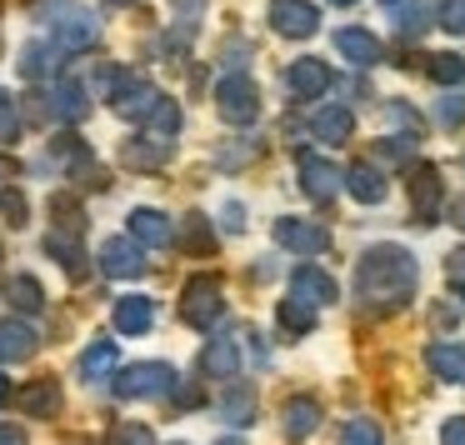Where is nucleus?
<instances>
[{
    "mask_svg": "<svg viewBox=\"0 0 465 445\" xmlns=\"http://www.w3.org/2000/svg\"><path fill=\"white\" fill-rule=\"evenodd\" d=\"M35 355V331L25 321H5L0 325V361H25Z\"/></svg>",
    "mask_w": 465,
    "mask_h": 445,
    "instance_id": "nucleus-24",
    "label": "nucleus"
},
{
    "mask_svg": "<svg viewBox=\"0 0 465 445\" xmlns=\"http://www.w3.org/2000/svg\"><path fill=\"white\" fill-rule=\"evenodd\" d=\"M21 141V115H15V101L0 95V145H15Z\"/></svg>",
    "mask_w": 465,
    "mask_h": 445,
    "instance_id": "nucleus-37",
    "label": "nucleus"
},
{
    "mask_svg": "<svg viewBox=\"0 0 465 445\" xmlns=\"http://www.w3.org/2000/svg\"><path fill=\"white\" fill-rule=\"evenodd\" d=\"M341 185H345L341 165H331L325 155H311V151L301 155V191L311 195L315 205H331L335 195H341Z\"/></svg>",
    "mask_w": 465,
    "mask_h": 445,
    "instance_id": "nucleus-6",
    "label": "nucleus"
},
{
    "mask_svg": "<svg viewBox=\"0 0 465 445\" xmlns=\"http://www.w3.org/2000/svg\"><path fill=\"white\" fill-rule=\"evenodd\" d=\"M345 440H365V445H375V440H381V425H375V420H351V425H345Z\"/></svg>",
    "mask_w": 465,
    "mask_h": 445,
    "instance_id": "nucleus-42",
    "label": "nucleus"
},
{
    "mask_svg": "<svg viewBox=\"0 0 465 445\" xmlns=\"http://www.w3.org/2000/svg\"><path fill=\"white\" fill-rule=\"evenodd\" d=\"M271 25L285 41H305L321 25V11H315L311 0H271Z\"/></svg>",
    "mask_w": 465,
    "mask_h": 445,
    "instance_id": "nucleus-8",
    "label": "nucleus"
},
{
    "mask_svg": "<svg viewBox=\"0 0 465 445\" xmlns=\"http://www.w3.org/2000/svg\"><path fill=\"white\" fill-rule=\"evenodd\" d=\"M345 191H351L361 205H381L385 201V175L375 171L371 161H361V165H351V171H345Z\"/></svg>",
    "mask_w": 465,
    "mask_h": 445,
    "instance_id": "nucleus-20",
    "label": "nucleus"
},
{
    "mask_svg": "<svg viewBox=\"0 0 465 445\" xmlns=\"http://www.w3.org/2000/svg\"><path fill=\"white\" fill-rule=\"evenodd\" d=\"M201 371L211 375V381H235V371H241V345H235V335H211V341H205Z\"/></svg>",
    "mask_w": 465,
    "mask_h": 445,
    "instance_id": "nucleus-13",
    "label": "nucleus"
},
{
    "mask_svg": "<svg viewBox=\"0 0 465 445\" xmlns=\"http://www.w3.org/2000/svg\"><path fill=\"white\" fill-rule=\"evenodd\" d=\"M0 211H5V221H11V225H25V215H31L21 191H0Z\"/></svg>",
    "mask_w": 465,
    "mask_h": 445,
    "instance_id": "nucleus-41",
    "label": "nucleus"
},
{
    "mask_svg": "<svg viewBox=\"0 0 465 445\" xmlns=\"http://www.w3.org/2000/svg\"><path fill=\"white\" fill-rule=\"evenodd\" d=\"M315 425H321V405H315L311 395H295V400L285 405V435H311Z\"/></svg>",
    "mask_w": 465,
    "mask_h": 445,
    "instance_id": "nucleus-26",
    "label": "nucleus"
},
{
    "mask_svg": "<svg viewBox=\"0 0 465 445\" xmlns=\"http://www.w3.org/2000/svg\"><path fill=\"white\" fill-rule=\"evenodd\" d=\"M430 75H435L440 85H460V81H465V61H460L455 51H440V55L430 61Z\"/></svg>",
    "mask_w": 465,
    "mask_h": 445,
    "instance_id": "nucleus-35",
    "label": "nucleus"
},
{
    "mask_svg": "<svg viewBox=\"0 0 465 445\" xmlns=\"http://www.w3.org/2000/svg\"><path fill=\"white\" fill-rule=\"evenodd\" d=\"M185 245H191V255H215V235H211V221H205V215H191V221H185Z\"/></svg>",
    "mask_w": 465,
    "mask_h": 445,
    "instance_id": "nucleus-34",
    "label": "nucleus"
},
{
    "mask_svg": "<svg viewBox=\"0 0 465 445\" xmlns=\"http://www.w3.org/2000/svg\"><path fill=\"white\" fill-rule=\"evenodd\" d=\"M435 121L440 125H465V91H445L440 101H435Z\"/></svg>",
    "mask_w": 465,
    "mask_h": 445,
    "instance_id": "nucleus-36",
    "label": "nucleus"
},
{
    "mask_svg": "<svg viewBox=\"0 0 465 445\" xmlns=\"http://www.w3.org/2000/svg\"><path fill=\"white\" fill-rule=\"evenodd\" d=\"M405 191H411V211L420 215V221H435V215H440L445 185H440V171H435V165H411Z\"/></svg>",
    "mask_w": 465,
    "mask_h": 445,
    "instance_id": "nucleus-9",
    "label": "nucleus"
},
{
    "mask_svg": "<svg viewBox=\"0 0 465 445\" xmlns=\"http://www.w3.org/2000/svg\"><path fill=\"white\" fill-rule=\"evenodd\" d=\"M215 111H221L225 125H251L261 115V91H255L251 75L231 71L221 85H215Z\"/></svg>",
    "mask_w": 465,
    "mask_h": 445,
    "instance_id": "nucleus-3",
    "label": "nucleus"
},
{
    "mask_svg": "<svg viewBox=\"0 0 465 445\" xmlns=\"http://www.w3.org/2000/svg\"><path fill=\"white\" fill-rule=\"evenodd\" d=\"M171 391H175V371L165 361H141L115 375V395L121 400H155V395H171Z\"/></svg>",
    "mask_w": 465,
    "mask_h": 445,
    "instance_id": "nucleus-2",
    "label": "nucleus"
},
{
    "mask_svg": "<svg viewBox=\"0 0 465 445\" xmlns=\"http://www.w3.org/2000/svg\"><path fill=\"white\" fill-rule=\"evenodd\" d=\"M101 271L111 275V281H135V275H145V251L135 235H111V241L101 245Z\"/></svg>",
    "mask_w": 465,
    "mask_h": 445,
    "instance_id": "nucleus-7",
    "label": "nucleus"
},
{
    "mask_svg": "<svg viewBox=\"0 0 465 445\" xmlns=\"http://www.w3.org/2000/svg\"><path fill=\"white\" fill-rule=\"evenodd\" d=\"M291 295H301V301H311V305H335V275L331 271H321V265H301V271L291 275Z\"/></svg>",
    "mask_w": 465,
    "mask_h": 445,
    "instance_id": "nucleus-14",
    "label": "nucleus"
},
{
    "mask_svg": "<svg viewBox=\"0 0 465 445\" xmlns=\"http://www.w3.org/2000/svg\"><path fill=\"white\" fill-rule=\"evenodd\" d=\"M425 361H430V371L440 375V381H460L465 385V345H430Z\"/></svg>",
    "mask_w": 465,
    "mask_h": 445,
    "instance_id": "nucleus-25",
    "label": "nucleus"
},
{
    "mask_svg": "<svg viewBox=\"0 0 465 445\" xmlns=\"http://www.w3.org/2000/svg\"><path fill=\"white\" fill-rule=\"evenodd\" d=\"M275 321H281L285 335H305V331H315V305L301 301V295H285V301L275 305Z\"/></svg>",
    "mask_w": 465,
    "mask_h": 445,
    "instance_id": "nucleus-22",
    "label": "nucleus"
},
{
    "mask_svg": "<svg viewBox=\"0 0 465 445\" xmlns=\"http://www.w3.org/2000/svg\"><path fill=\"white\" fill-rule=\"evenodd\" d=\"M450 225H455V231H465V195L450 205Z\"/></svg>",
    "mask_w": 465,
    "mask_h": 445,
    "instance_id": "nucleus-46",
    "label": "nucleus"
},
{
    "mask_svg": "<svg viewBox=\"0 0 465 445\" xmlns=\"http://www.w3.org/2000/svg\"><path fill=\"white\" fill-rule=\"evenodd\" d=\"M0 440H25V430L21 425H0Z\"/></svg>",
    "mask_w": 465,
    "mask_h": 445,
    "instance_id": "nucleus-47",
    "label": "nucleus"
},
{
    "mask_svg": "<svg viewBox=\"0 0 465 445\" xmlns=\"http://www.w3.org/2000/svg\"><path fill=\"white\" fill-rule=\"evenodd\" d=\"M415 281H420V265L405 245H371V251L355 261V291L371 311H401L411 305Z\"/></svg>",
    "mask_w": 465,
    "mask_h": 445,
    "instance_id": "nucleus-1",
    "label": "nucleus"
},
{
    "mask_svg": "<svg viewBox=\"0 0 465 445\" xmlns=\"http://www.w3.org/2000/svg\"><path fill=\"white\" fill-rule=\"evenodd\" d=\"M331 5H355V0H331Z\"/></svg>",
    "mask_w": 465,
    "mask_h": 445,
    "instance_id": "nucleus-50",
    "label": "nucleus"
},
{
    "mask_svg": "<svg viewBox=\"0 0 465 445\" xmlns=\"http://www.w3.org/2000/svg\"><path fill=\"white\" fill-rule=\"evenodd\" d=\"M111 321H115L121 335H145L155 325V301H145V295H125V301H115Z\"/></svg>",
    "mask_w": 465,
    "mask_h": 445,
    "instance_id": "nucleus-16",
    "label": "nucleus"
},
{
    "mask_svg": "<svg viewBox=\"0 0 465 445\" xmlns=\"http://www.w3.org/2000/svg\"><path fill=\"white\" fill-rule=\"evenodd\" d=\"M155 101H161V91H155V85H141V81H125V91H111V105H115L121 121H145Z\"/></svg>",
    "mask_w": 465,
    "mask_h": 445,
    "instance_id": "nucleus-18",
    "label": "nucleus"
},
{
    "mask_svg": "<svg viewBox=\"0 0 465 445\" xmlns=\"http://www.w3.org/2000/svg\"><path fill=\"white\" fill-rule=\"evenodd\" d=\"M51 5H55V0H35V15H55Z\"/></svg>",
    "mask_w": 465,
    "mask_h": 445,
    "instance_id": "nucleus-48",
    "label": "nucleus"
},
{
    "mask_svg": "<svg viewBox=\"0 0 465 445\" xmlns=\"http://www.w3.org/2000/svg\"><path fill=\"white\" fill-rule=\"evenodd\" d=\"M61 21H55V45H61V55H81L95 45V35H101V21H95L91 11H81V5H65V11H55Z\"/></svg>",
    "mask_w": 465,
    "mask_h": 445,
    "instance_id": "nucleus-5",
    "label": "nucleus"
},
{
    "mask_svg": "<svg viewBox=\"0 0 465 445\" xmlns=\"http://www.w3.org/2000/svg\"><path fill=\"white\" fill-rule=\"evenodd\" d=\"M331 65L325 61H311V55H305V61H295L291 71H285V85H291V95L295 101H315V95H325L331 91Z\"/></svg>",
    "mask_w": 465,
    "mask_h": 445,
    "instance_id": "nucleus-12",
    "label": "nucleus"
},
{
    "mask_svg": "<svg viewBox=\"0 0 465 445\" xmlns=\"http://www.w3.org/2000/svg\"><path fill=\"white\" fill-rule=\"evenodd\" d=\"M430 21H435V11L425 0H401V5H395V25H401L405 35H420Z\"/></svg>",
    "mask_w": 465,
    "mask_h": 445,
    "instance_id": "nucleus-30",
    "label": "nucleus"
},
{
    "mask_svg": "<svg viewBox=\"0 0 465 445\" xmlns=\"http://www.w3.org/2000/svg\"><path fill=\"white\" fill-rule=\"evenodd\" d=\"M245 61H251V45H245V41L225 45V71H245Z\"/></svg>",
    "mask_w": 465,
    "mask_h": 445,
    "instance_id": "nucleus-43",
    "label": "nucleus"
},
{
    "mask_svg": "<svg viewBox=\"0 0 465 445\" xmlns=\"http://www.w3.org/2000/svg\"><path fill=\"white\" fill-rule=\"evenodd\" d=\"M55 111H61V121H85V111H91V101H85L81 85L65 81L61 91H55Z\"/></svg>",
    "mask_w": 465,
    "mask_h": 445,
    "instance_id": "nucleus-31",
    "label": "nucleus"
},
{
    "mask_svg": "<svg viewBox=\"0 0 465 445\" xmlns=\"http://www.w3.org/2000/svg\"><path fill=\"white\" fill-rule=\"evenodd\" d=\"M5 301H11L15 311L35 315V311L45 305V291H41V281H35V275H15V281H11V291H5Z\"/></svg>",
    "mask_w": 465,
    "mask_h": 445,
    "instance_id": "nucleus-27",
    "label": "nucleus"
},
{
    "mask_svg": "<svg viewBox=\"0 0 465 445\" xmlns=\"http://www.w3.org/2000/svg\"><path fill=\"white\" fill-rule=\"evenodd\" d=\"M181 315L195 325V331H211V325H221V315H225L221 281H215V275H201V281L185 285V295H181Z\"/></svg>",
    "mask_w": 465,
    "mask_h": 445,
    "instance_id": "nucleus-4",
    "label": "nucleus"
},
{
    "mask_svg": "<svg viewBox=\"0 0 465 445\" xmlns=\"http://www.w3.org/2000/svg\"><path fill=\"white\" fill-rule=\"evenodd\" d=\"M55 61H61V45H55V41H41V45H31V51L21 55V71L31 75V81H41V75L55 71Z\"/></svg>",
    "mask_w": 465,
    "mask_h": 445,
    "instance_id": "nucleus-29",
    "label": "nucleus"
},
{
    "mask_svg": "<svg viewBox=\"0 0 465 445\" xmlns=\"http://www.w3.org/2000/svg\"><path fill=\"white\" fill-rule=\"evenodd\" d=\"M5 391H11V385H5V375H0V400H5Z\"/></svg>",
    "mask_w": 465,
    "mask_h": 445,
    "instance_id": "nucleus-49",
    "label": "nucleus"
},
{
    "mask_svg": "<svg viewBox=\"0 0 465 445\" xmlns=\"http://www.w3.org/2000/svg\"><path fill=\"white\" fill-rule=\"evenodd\" d=\"M45 251H51V261H61V271L71 275V281H81V275H85L81 241H75L71 231H51V235H45Z\"/></svg>",
    "mask_w": 465,
    "mask_h": 445,
    "instance_id": "nucleus-21",
    "label": "nucleus"
},
{
    "mask_svg": "<svg viewBox=\"0 0 465 445\" xmlns=\"http://www.w3.org/2000/svg\"><path fill=\"white\" fill-rule=\"evenodd\" d=\"M271 235H275L281 251H301V255H315V251L331 245V231H321V225H311V221H291V215H281V221L271 225Z\"/></svg>",
    "mask_w": 465,
    "mask_h": 445,
    "instance_id": "nucleus-10",
    "label": "nucleus"
},
{
    "mask_svg": "<svg viewBox=\"0 0 465 445\" xmlns=\"http://www.w3.org/2000/svg\"><path fill=\"white\" fill-rule=\"evenodd\" d=\"M225 420H235V425L255 420V391L251 385H235V391L225 395Z\"/></svg>",
    "mask_w": 465,
    "mask_h": 445,
    "instance_id": "nucleus-33",
    "label": "nucleus"
},
{
    "mask_svg": "<svg viewBox=\"0 0 465 445\" xmlns=\"http://www.w3.org/2000/svg\"><path fill=\"white\" fill-rule=\"evenodd\" d=\"M351 131H355V115L345 111V105H321L315 121H311V135L321 145H345V141H351Z\"/></svg>",
    "mask_w": 465,
    "mask_h": 445,
    "instance_id": "nucleus-15",
    "label": "nucleus"
},
{
    "mask_svg": "<svg viewBox=\"0 0 465 445\" xmlns=\"http://www.w3.org/2000/svg\"><path fill=\"white\" fill-rule=\"evenodd\" d=\"M221 225H225V231H235V235H241V231H245V211H241V205H225Z\"/></svg>",
    "mask_w": 465,
    "mask_h": 445,
    "instance_id": "nucleus-45",
    "label": "nucleus"
},
{
    "mask_svg": "<svg viewBox=\"0 0 465 445\" xmlns=\"http://www.w3.org/2000/svg\"><path fill=\"white\" fill-rule=\"evenodd\" d=\"M335 51L345 55L351 65H375L381 61V41H375L371 31H361V25H345V31H335Z\"/></svg>",
    "mask_w": 465,
    "mask_h": 445,
    "instance_id": "nucleus-17",
    "label": "nucleus"
},
{
    "mask_svg": "<svg viewBox=\"0 0 465 445\" xmlns=\"http://www.w3.org/2000/svg\"><path fill=\"white\" fill-rule=\"evenodd\" d=\"M75 371L85 375V381H101L105 371H115V341H95V345H85V355H81V365Z\"/></svg>",
    "mask_w": 465,
    "mask_h": 445,
    "instance_id": "nucleus-28",
    "label": "nucleus"
},
{
    "mask_svg": "<svg viewBox=\"0 0 465 445\" xmlns=\"http://www.w3.org/2000/svg\"><path fill=\"white\" fill-rule=\"evenodd\" d=\"M131 235L141 245H151V251H165L175 231H171V215H165V211H145V205H141V211H131Z\"/></svg>",
    "mask_w": 465,
    "mask_h": 445,
    "instance_id": "nucleus-19",
    "label": "nucleus"
},
{
    "mask_svg": "<svg viewBox=\"0 0 465 445\" xmlns=\"http://www.w3.org/2000/svg\"><path fill=\"white\" fill-rule=\"evenodd\" d=\"M145 125L161 131V135H175V131H181V105H175L171 95H161V101L151 105V115H145Z\"/></svg>",
    "mask_w": 465,
    "mask_h": 445,
    "instance_id": "nucleus-32",
    "label": "nucleus"
},
{
    "mask_svg": "<svg viewBox=\"0 0 465 445\" xmlns=\"http://www.w3.org/2000/svg\"><path fill=\"white\" fill-rule=\"evenodd\" d=\"M435 21L450 35H465V0H440V5H435Z\"/></svg>",
    "mask_w": 465,
    "mask_h": 445,
    "instance_id": "nucleus-38",
    "label": "nucleus"
},
{
    "mask_svg": "<svg viewBox=\"0 0 465 445\" xmlns=\"http://www.w3.org/2000/svg\"><path fill=\"white\" fill-rule=\"evenodd\" d=\"M440 440H450V445H465V415H450V420L440 425Z\"/></svg>",
    "mask_w": 465,
    "mask_h": 445,
    "instance_id": "nucleus-44",
    "label": "nucleus"
},
{
    "mask_svg": "<svg viewBox=\"0 0 465 445\" xmlns=\"http://www.w3.org/2000/svg\"><path fill=\"white\" fill-rule=\"evenodd\" d=\"M21 405L31 415H41V420H51V415H61V385L55 381H31L21 391Z\"/></svg>",
    "mask_w": 465,
    "mask_h": 445,
    "instance_id": "nucleus-23",
    "label": "nucleus"
},
{
    "mask_svg": "<svg viewBox=\"0 0 465 445\" xmlns=\"http://www.w3.org/2000/svg\"><path fill=\"white\" fill-rule=\"evenodd\" d=\"M391 121L401 125V135H405V141H420V135H425V131H420V115H415L405 101H395V105H391Z\"/></svg>",
    "mask_w": 465,
    "mask_h": 445,
    "instance_id": "nucleus-39",
    "label": "nucleus"
},
{
    "mask_svg": "<svg viewBox=\"0 0 465 445\" xmlns=\"http://www.w3.org/2000/svg\"><path fill=\"white\" fill-rule=\"evenodd\" d=\"M165 161H171V135L155 141V131H151V135H131V141L121 145V165H125V171H161Z\"/></svg>",
    "mask_w": 465,
    "mask_h": 445,
    "instance_id": "nucleus-11",
    "label": "nucleus"
},
{
    "mask_svg": "<svg viewBox=\"0 0 465 445\" xmlns=\"http://www.w3.org/2000/svg\"><path fill=\"white\" fill-rule=\"evenodd\" d=\"M445 285H450V291L465 301V245H460V251L445 255Z\"/></svg>",
    "mask_w": 465,
    "mask_h": 445,
    "instance_id": "nucleus-40",
    "label": "nucleus"
}]
</instances>
